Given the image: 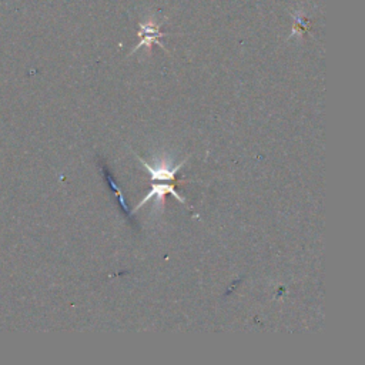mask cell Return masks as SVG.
I'll list each match as a JSON object with an SVG mask.
<instances>
[{
  "label": "cell",
  "instance_id": "6da1fadb",
  "mask_svg": "<svg viewBox=\"0 0 365 365\" xmlns=\"http://www.w3.org/2000/svg\"><path fill=\"white\" fill-rule=\"evenodd\" d=\"M136 157H137V160H140V163L145 168H148V172H149V175H150V177H152L153 181H168V183H173L175 181L177 173L180 172V170L183 168V166L187 161V160H184L183 163H179L177 166H172L168 161L161 160L160 163H157L156 167H153L148 161L143 160L141 157H139V156H136Z\"/></svg>",
  "mask_w": 365,
  "mask_h": 365
},
{
  "label": "cell",
  "instance_id": "7a4b0ae2",
  "mask_svg": "<svg viewBox=\"0 0 365 365\" xmlns=\"http://www.w3.org/2000/svg\"><path fill=\"white\" fill-rule=\"evenodd\" d=\"M166 194H172V196H175L180 203H183L184 206L190 207L188 203L180 196V194H179L176 190H175L173 183H168V181H157V183L153 184L152 190L148 193V196H145V197L139 203V206H136V207L133 208L132 214L136 213L137 210H140L145 203H148V202L152 200V199H154V197H156V206H157V207H159V204L163 206V204H164V197H166Z\"/></svg>",
  "mask_w": 365,
  "mask_h": 365
}]
</instances>
